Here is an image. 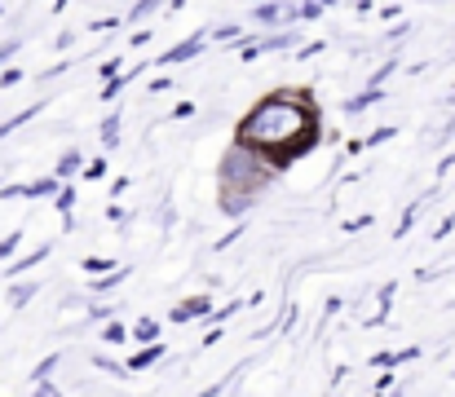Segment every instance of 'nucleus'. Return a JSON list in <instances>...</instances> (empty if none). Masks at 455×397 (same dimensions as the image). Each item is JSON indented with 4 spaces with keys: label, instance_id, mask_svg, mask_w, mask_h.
Instances as JSON below:
<instances>
[{
    "label": "nucleus",
    "instance_id": "f257e3e1",
    "mask_svg": "<svg viewBox=\"0 0 455 397\" xmlns=\"http://www.w3.org/2000/svg\"><path fill=\"white\" fill-rule=\"evenodd\" d=\"M318 141V107L314 93L305 89H279L270 98H261L235 129V146L261 155L275 168H288L292 159H301Z\"/></svg>",
    "mask_w": 455,
    "mask_h": 397
},
{
    "label": "nucleus",
    "instance_id": "f03ea898",
    "mask_svg": "<svg viewBox=\"0 0 455 397\" xmlns=\"http://www.w3.org/2000/svg\"><path fill=\"white\" fill-rule=\"evenodd\" d=\"M204 49H208V31H195V36H186L177 49L159 53V58H155V67H181V62H195Z\"/></svg>",
    "mask_w": 455,
    "mask_h": 397
},
{
    "label": "nucleus",
    "instance_id": "7ed1b4c3",
    "mask_svg": "<svg viewBox=\"0 0 455 397\" xmlns=\"http://www.w3.org/2000/svg\"><path fill=\"white\" fill-rule=\"evenodd\" d=\"M252 22H257V27H288V22H292V9H288L283 0H275V4L261 0V4L252 9Z\"/></svg>",
    "mask_w": 455,
    "mask_h": 397
},
{
    "label": "nucleus",
    "instance_id": "20e7f679",
    "mask_svg": "<svg viewBox=\"0 0 455 397\" xmlns=\"http://www.w3.org/2000/svg\"><path fill=\"white\" fill-rule=\"evenodd\" d=\"M212 314V300L208 296H195V300H181L172 309V322H190V318H208Z\"/></svg>",
    "mask_w": 455,
    "mask_h": 397
},
{
    "label": "nucleus",
    "instance_id": "39448f33",
    "mask_svg": "<svg viewBox=\"0 0 455 397\" xmlns=\"http://www.w3.org/2000/svg\"><path fill=\"white\" fill-rule=\"evenodd\" d=\"M168 349H164V340H151V345H142L133 358H129V371H147V367H155L159 358H164Z\"/></svg>",
    "mask_w": 455,
    "mask_h": 397
},
{
    "label": "nucleus",
    "instance_id": "423d86ee",
    "mask_svg": "<svg viewBox=\"0 0 455 397\" xmlns=\"http://www.w3.org/2000/svg\"><path fill=\"white\" fill-rule=\"evenodd\" d=\"M151 340H159V322H155V318L133 322V345H151Z\"/></svg>",
    "mask_w": 455,
    "mask_h": 397
},
{
    "label": "nucleus",
    "instance_id": "0eeeda50",
    "mask_svg": "<svg viewBox=\"0 0 455 397\" xmlns=\"http://www.w3.org/2000/svg\"><path fill=\"white\" fill-rule=\"evenodd\" d=\"M133 75H138V71H133ZM133 75H111V84H107V89H102L98 98H102V102H116V98H120V93H124V89L133 84Z\"/></svg>",
    "mask_w": 455,
    "mask_h": 397
},
{
    "label": "nucleus",
    "instance_id": "6e6552de",
    "mask_svg": "<svg viewBox=\"0 0 455 397\" xmlns=\"http://www.w3.org/2000/svg\"><path fill=\"white\" fill-rule=\"evenodd\" d=\"M380 98H385V89H380V84H371L367 93L349 98V102H345V111H363V107H371V102H380Z\"/></svg>",
    "mask_w": 455,
    "mask_h": 397
},
{
    "label": "nucleus",
    "instance_id": "1a4fd4ad",
    "mask_svg": "<svg viewBox=\"0 0 455 397\" xmlns=\"http://www.w3.org/2000/svg\"><path fill=\"white\" fill-rule=\"evenodd\" d=\"M314 18H323V0H301L292 9V22H314Z\"/></svg>",
    "mask_w": 455,
    "mask_h": 397
},
{
    "label": "nucleus",
    "instance_id": "9d476101",
    "mask_svg": "<svg viewBox=\"0 0 455 397\" xmlns=\"http://www.w3.org/2000/svg\"><path fill=\"white\" fill-rule=\"evenodd\" d=\"M93 367H98V371H107V376H116V380H129V367H120V362H116V358H107V353H98V358H93Z\"/></svg>",
    "mask_w": 455,
    "mask_h": 397
},
{
    "label": "nucleus",
    "instance_id": "9b49d317",
    "mask_svg": "<svg viewBox=\"0 0 455 397\" xmlns=\"http://www.w3.org/2000/svg\"><path fill=\"white\" fill-rule=\"evenodd\" d=\"M36 115H40V107H27V111H18L9 124H0V137H9L13 129H22V124H27V120H36Z\"/></svg>",
    "mask_w": 455,
    "mask_h": 397
},
{
    "label": "nucleus",
    "instance_id": "f8f14e48",
    "mask_svg": "<svg viewBox=\"0 0 455 397\" xmlns=\"http://www.w3.org/2000/svg\"><path fill=\"white\" fill-rule=\"evenodd\" d=\"M120 120H124L120 111H116L111 120H102V146H116V141H120Z\"/></svg>",
    "mask_w": 455,
    "mask_h": 397
},
{
    "label": "nucleus",
    "instance_id": "ddd939ff",
    "mask_svg": "<svg viewBox=\"0 0 455 397\" xmlns=\"http://www.w3.org/2000/svg\"><path fill=\"white\" fill-rule=\"evenodd\" d=\"M80 168H84V159H80L76 150H67V155L58 159V177H71V172H80Z\"/></svg>",
    "mask_w": 455,
    "mask_h": 397
},
{
    "label": "nucleus",
    "instance_id": "4468645a",
    "mask_svg": "<svg viewBox=\"0 0 455 397\" xmlns=\"http://www.w3.org/2000/svg\"><path fill=\"white\" fill-rule=\"evenodd\" d=\"M102 340H107V345H124V340H129V327H120V322H107V327H102Z\"/></svg>",
    "mask_w": 455,
    "mask_h": 397
},
{
    "label": "nucleus",
    "instance_id": "2eb2a0df",
    "mask_svg": "<svg viewBox=\"0 0 455 397\" xmlns=\"http://www.w3.org/2000/svg\"><path fill=\"white\" fill-rule=\"evenodd\" d=\"M208 40H243V27H239V22H226V27H217Z\"/></svg>",
    "mask_w": 455,
    "mask_h": 397
},
{
    "label": "nucleus",
    "instance_id": "dca6fc26",
    "mask_svg": "<svg viewBox=\"0 0 455 397\" xmlns=\"http://www.w3.org/2000/svg\"><path fill=\"white\" fill-rule=\"evenodd\" d=\"M44 257H49V248H40V252H31V257H22V261H18V265H9V274H22V269H31V265H40V261H44Z\"/></svg>",
    "mask_w": 455,
    "mask_h": 397
},
{
    "label": "nucleus",
    "instance_id": "f3484780",
    "mask_svg": "<svg viewBox=\"0 0 455 397\" xmlns=\"http://www.w3.org/2000/svg\"><path fill=\"white\" fill-rule=\"evenodd\" d=\"M155 4H159V0H138V4H133V9L124 13V22H138V18H147V13H151Z\"/></svg>",
    "mask_w": 455,
    "mask_h": 397
},
{
    "label": "nucleus",
    "instance_id": "a211bd4d",
    "mask_svg": "<svg viewBox=\"0 0 455 397\" xmlns=\"http://www.w3.org/2000/svg\"><path fill=\"white\" fill-rule=\"evenodd\" d=\"M84 265V274H107V269H116V261H102V257H89V261H80Z\"/></svg>",
    "mask_w": 455,
    "mask_h": 397
},
{
    "label": "nucleus",
    "instance_id": "6ab92c4d",
    "mask_svg": "<svg viewBox=\"0 0 455 397\" xmlns=\"http://www.w3.org/2000/svg\"><path fill=\"white\" fill-rule=\"evenodd\" d=\"M323 49H327L323 40H309V44H301V49H297V58H301V62H309V58H318Z\"/></svg>",
    "mask_w": 455,
    "mask_h": 397
},
{
    "label": "nucleus",
    "instance_id": "aec40b11",
    "mask_svg": "<svg viewBox=\"0 0 455 397\" xmlns=\"http://www.w3.org/2000/svg\"><path fill=\"white\" fill-rule=\"evenodd\" d=\"M84 177H93V181H98V177H107V159H102V155H98V159H89V163H84Z\"/></svg>",
    "mask_w": 455,
    "mask_h": 397
},
{
    "label": "nucleus",
    "instance_id": "412c9836",
    "mask_svg": "<svg viewBox=\"0 0 455 397\" xmlns=\"http://www.w3.org/2000/svg\"><path fill=\"white\" fill-rule=\"evenodd\" d=\"M411 226H416V208H407V217H403V226H398L394 234H398V239H407V234H411Z\"/></svg>",
    "mask_w": 455,
    "mask_h": 397
},
{
    "label": "nucleus",
    "instance_id": "4be33fe9",
    "mask_svg": "<svg viewBox=\"0 0 455 397\" xmlns=\"http://www.w3.org/2000/svg\"><path fill=\"white\" fill-rule=\"evenodd\" d=\"M36 296V282H27V287H13V305H27Z\"/></svg>",
    "mask_w": 455,
    "mask_h": 397
},
{
    "label": "nucleus",
    "instance_id": "5701e85b",
    "mask_svg": "<svg viewBox=\"0 0 455 397\" xmlns=\"http://www.w3.org/2000/svg\"><path fill=\"white\" fill-rule=\"evenodd\" d=\"M371 226V217H358V221H345V234H358V230H367Z\"/></svg>",
    "mask_w": 455,
    "mask_h": 397
},
{
    "label": "nucleus",
    "instance_id": "b1692460",
    "mask_svg": "<svg viewBox=\"0 0 455 397\" xmlns=\"http://www.w3.org/2000/svg\"><path fill=\"white\" fill-rule=\"evenodd\" d=\"M71 203H76V190H67V186H62V195H58V208H67V212H71Z\"/></svg>",
    "mask_w": 455,
    "mask_h": 397
},
{
    "label": "nucleus",
    "instance_id": "393cba45",
    "mask_svg": "<svg viewBox=\"0 0 455 397\" xmlns=\"http://www.w3.org/2000/svg\"><path fill=\"white\" fill-rule=\"evenodd\" d=\"M18 239H22V234H9V239H4V243H0V261H4V257H9V252H13V248H18Z\"/></svg>",
    "mask_w": 455,
    "mask_h": 397
},
{
    "label": "nucleus",
    "instance_id": "a878e982",
    "mask_svg": "<svg viewBox=\"0 0 455 397\" xmlns=\"http://www.w3.org/2000/svg\"><path fill=\"white\" fill-rule=\"evenodd\" d=\"M389 71H394V62H385V67H380V71L371 75V84H385V80H389Z\"/></svg>",
    "mask_w": 455,
    "mask_h": 397
},
{
    "label": "nucleus",
    "instance_id": "bb28decb",
    "mask_svg": "<svg viewBox=\"0 0 455 397\" xmlns=\"http://www.w3.org/2000/svg\"><path fill=\"white\" fill-rule=\"evenodd\" d=\"M18 80H22V75H18V71H4V75H0V89H13V84H18Z\"/></svg>",
    "mask_w": 455,
    "mask_h": 397
},
{
    "label": "nucleus",
    "instance_id": "cd10ccee",
    "mask_svg": "<svg viewBox=\"0 0 455 397\" xmlns=\"http://www.w3.org/2000/svg\"><path fill=\"white\" fill-rule=\"evenodd\" d=\"M190 115H195V107H190V102H181V107L172 111V120H190Z\"/></svg>",
    "mask_w": 455,
    "mask_h": 397
}]
</instances>
